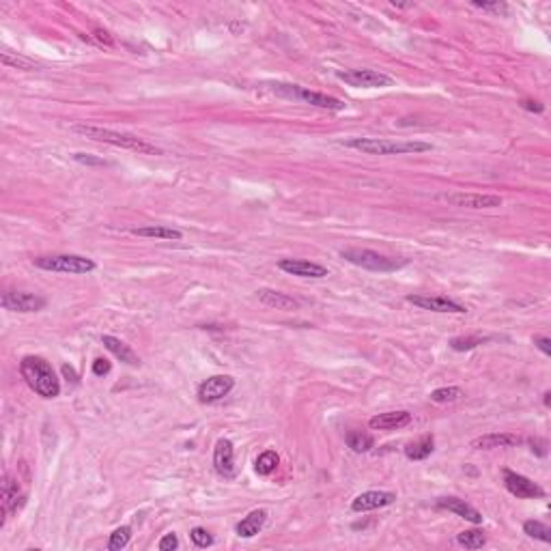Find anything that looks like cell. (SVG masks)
Returning <instances> with one entry per match:
<instances>
[{
    "instance_id": "obj_1",
    "label": "cell",
    "mask_w": 551,
    "mask_h": 551,
    "mask_svg": "<svg viewBox=\"0 0 551 551\" xmlns=\"http://www.w3.org/2000/svg\"><path fill=\"white\" fill-rule=\"evenodd\" d=\"M76 134L86 136L91 141L97 143H106L112 147H121V149H129V151H138V153H147V155H160L162 149H157L155 145L147 143L145 138H138L134 134H125V131H115L108 127H99V125H86V123H78L72 127Z\"/></svg>"
},
{
    "instance_id": "obj_2",
    "label": "cell",
    "mask_w": 551,
    "mask_h": 551,
    "mask_svg": "<svg viewBox=\"0 0 551 551\" xmlns=\"http://www.w3.org/2000/svg\"><path fill=\"white\" fill-rule=\"evenodd\" d=\"M20 372L24 377V382L28 384V388L32 392H37L44 398H56L60 394V382L54 372V368L50 366V362H46L39 356H26L20 362Z\"/></svg>"
},
{
    "instance_id": "obj_3",
    "label": "cell",
    "mask_w": 551,
    "mask_h": 551,
    "mask_svg": "<svg viewBox=\"0 0 551 551\" xmlns=\"http://www.w3.org/2000/svg\"><path fill=\"white\" fill-rule=\"evenodd\" d=\"M342 145L366 155H407L433 149L429 143L420 141H386V138H349V141H342Z\"/></svg>"
},
{
    "instance_id": "obj_4",
    "label": "cell",
    "mask_w": 551,
    "mask_h": 551,
    "mask_svg": "<svg viewBox=\"0 0 551 551\" xmlns=\"http://www.w3.org/2000/svg\"><path fill=\"white\" fill-rule=\"evenodd\" d=\"M34 267L56 271V273H91L97 269V263L93 259L80 257V254H52V257H37L32 261Z\"/></svg>"
},
{
    "instance_id": "obj_5",
    "label": "cell",
    "mask_w": 551,
    "mask_h": 551,
    "mask_svg": "<svg viewBox=\"0 0 551 551\" xmlns=\"http://www.w3.org/2000/svg\"><path fill=\"white\" fill-rule=\"evenodd\" d=\"M340 257L358 267L370 269V271H396L407 265L405 259H392L386 254H379L375 250H362V248H347L340 252Z\"/></svg>"
},
{
    "instance_id": "obj_6",
    "label": "cell",
    "mask_w": 551,
    "mask_h": 551,
    "mask_svg": "<svg viewBox=\"0 0 551 551\" xmlns=\"http://www.w3.org/2000/svg\"><path fill=\"white\" fill-rule=\"evenodd\" d=\"M271 91L283 95V97H289V99L306 101V103H310V106H317V108H323V110H334V112L344 110V103L340 99L323 95V93L308 91V89L297 86V84H271Z\"/></svg>"
},
{
    "instance_id": "obj_7",
    "label": "cell",
    "mask_w": 551,
    "mask_h": 551,
    "mask_svg": "<svg viewBox=\"0 0 551 551\" xmlns=\"http://www.w3.org/2000/svg\"><path fill=\"white\" fill-rule=\"evenodd\" d=\"M336 78L342 80L349 86L358 89H386L392 86L394 80L382 72H375V69H349V72H336Z\"/></svg>"
},
{
    "instance_id": "obj_8",
    "label": "cell",
    "mask_w": 551,
    "mask_h": 551,
    "mask_svg": "<svg viewBox=\"0 0 551 551\" xmlns=\"http://www.w3.org/2000/svg\"><path fill=\"white\" fill-rule=\"evenodd\" d=\"M504 485L508 489V493H512L514 498L521 500H536V498H545V489L538 487L536 482H532L530 478L517 474L512 469L504 472Z\"/></svg>"
},
{
    "instance_id": "obj_9",
    "label": "cell",
    "mask_w": 551,
    "mask_h": 551,
    "mask_svg": "<svg viewBox=\"0 0 551 551\" xmlns=\"http://www.w3.org/2000/svg\"><path fill=\"white\" fill-rule=\"evenodd\" d=\"M407 302L418 306L422 310H433V313H455V315H465L467 308L461 306L455 299L439 297V295H407Z\"/></svg>"
},
{
    "instance_id": "obj_10",
    "label": "cell",
    "mask_w": 551,
    "mask_h": 551,
    "mask_svg": "<svg viewBox=\"0 0 551 551\" xmlns=\"http://www.w3.org/2000/svg\"><path fill=\"white\" fill-rule=\"evenodd\" d=\"M235 388V379L228 375H214L207 382L200 384L198 388V398L200 403H216L220 398H224L231 390Z\"/></svg>"
},
{
    "instance_id": "obj_11",
    "label": "cell",
    "mask_w": 551,
    "mask_h": 551,
    "mask_svg": "<svg viewBox=\"0 0 551 551\" xmlns=\"http://www.w3.org/2000/svg\"><path fill=\"white\" fill-rule=\"evenodd\" d=\"M0 304H3L5 310H11V313H37V310L46 306V299L32 293L15 291V293H5L0 297Z\"/></svg>"
},
{
    "instance_id": "obj_12",
    "label": "cell",
    "mask_w": 551,
    "mask_h": 551,
    "mask_svg": "<svg viewBox=\"0 0 551 551\" xmlns=\"http://www.w3.org/2000/svg\"><path fill=\"white\" fill-rule=\"evenodd\" d=\"M446 200L450 205H455V207H467V209H495V207L502 205V198L493 196V194H465V192H459V194H448Z\"/></svg>"
},
{
    "instance_id": "obj_13",
    "label": "cell",
    "mask_w": 551,
    "mask_h": 551,
    "mask_svg": "<svg viewBox=\"0 0 551 551\" xmlns=\"http://www.w3.org/2000/svg\"><path fill=\"white\" fill-rule=\"evenodd\" d=\"M26 502V495L20 491V482L13 480L9 474H5L3 478V519H0V526H5L7 517L11 512H18Z\"/></svg>"
},
{
    "instance_id": "obj_14",
    "label": "cell",
    "mask_w": 551,
    "mask_h": 551,
    "mask_svg": "<svg viewBox=\"0 0 551 551\" xmlns=\"http://www.w3.org/2000/svg\"><path fill=\"white\" fill-rule=\"evenodd\" d=\"M214 467L220 476L233 480L237 476V467H235V450H233V441L231 439H220L216 443L214 450Z\"/></svg>"
},
{
    "instance_id": "obj_15",
    "label": "cell",
    "mask_w": 551,
    "mask_h": 551,
    "mask_svg": "<svg viewBox=\"0 0 551 551\" xmlns=\"http://www.w3.org/2000/svg\"><path fill=\"white\" fill-rule=\"evenodd\" d=\"M278 267L291 276H299V278H325L330 273L328 267L319 265V263H310V261H302V259H283L278 263Z\"/></svg>"
},
{
    "instance_id": "obj_16",
    "label": "cell",
    "mask_w": 551,
    "mask_h": 551,
    "mask_svg": "<svg viewBox=\"0 0 551 551\" xmlns=\"http://www.w3.org/2000/svg\"><path fill=\"white\" fill-rule=\"evenodd\" d=\"M394 500H396V495L392 491H364L351 502V508L356 512H366V510L390 506V504H394Z\"/></svg>"
},
{
    "instance_id": "obj_17",
    "label": "cell",
    "mask_w": 551,
    "mask_h": 551,
    "mask_svg": "<svg viewBox=\"0 0 551 551\" xmlns=\"http://www.w3.org/2000/svg\"><path fill=\"white\" fill-rule=\"evenodd\" d=\"M524 439L517 437L512 433H489V435H482V437H476L472 441V448L474 450H495V448H512V446H519Z\"/></svg>"
},
{
    "instance_id": "obj_18",
    "label": "cell",
    "mask_w": 551,
    "mask_h": 551,
    "mask_svg": "<svg viewBox=\"0 0 551 551\" xmlns=\"http://www.w3.org/2000/svg\"><path fill=\"white\" fill-rule=\"evenodd\" d=\"M409 422H411L409 411H386V413H379V416H372L368 420V427L375 431H394L407 427Z\"/></svg>"
},
{
    "instance_id": "obj_19",
    "label": "cell",
    "mask_w": 551,
    "mask_h": 551,
    "mask_svg": "<svg viewBox=\"0 0 551 551\" xmlns=\"http://www.w3.org/2000/svg\"><path fill=\"white\" fill-rule=\"evenodd\" d=\"M437 508H443V510H450L459 517H463V519L472 521V524H482V514L469 506L465 500H459V498H439L437 500Z\"/></svg>"
},
{
    "instance_id": "obj_20",
    "label": "cell",
    "mask_w": 551,
    "mask_h": 551,
    "mask_svg": "<svg viewBox=\"0 0 551 551\" xmlns=\"http://www.w3.org/2000/svg\"><path fill=\"white\" fill-rule=\"evenodd\" d=\"M101 342H103V347H106L117 360H121V362H125V364H129V366H138V364H141V358H138V356L129 349V344H125L121 338L106 334V336H101Z\"/></svg>"
},
{
    "instance_id": "obj_21",
    "label": "cell",
    "mask_w": 551,
    "mask_h": 551,
    "mask_svg": "<svg viewBox=\"0 0 551 551\" xmlns=\"http://www.w3.org/2000/svg\"><path fill=\"white\" fill-rule=\"evenodd\" d=\"M265 521H267V510H263V508L252 510V512L246 517V519H241V521L237 524L235 532H237V536H241V538H252V536H257V534L263 530Z\"/></svg>"
},
{
    "instance_id": "obj_22",
    "label": "cell",
    "mask_w": 551,
    "mask_h": 551,
    "mask_svg": "<svg viewBox=\"0 0 551 551\" xmlns=\"http://www.w3.org/2000/svg\"><path fill=\"white\" fill-rule=\"evenodd\" d=\"M257 297H259L265 306L276 308V310H295V308L299 306L291 295L280 293V291H273V289H259V291H257Z\"/></svg>"
},
{
    "instance_id": "obj_23",
    "label": "cell",
    "mask_w": 551,
    "mask_h": 551,
    "mask_svg": "<svg viewBox=\"0 0 551 551\" xmlns=\"http://www.w3.org/2000/svg\"><path fill=\"white\" fill-rule=\"evenodd\" d=\"M435 450V439L433 435H424L418 441H411L405 446V457L411 461H424L427 457H431V453Z\"/></svg>"
},
{
    "instance_id": "obj_24",
    "label": "cell",
    "mask_w": 551,
    "mask_h": 551,
    "mask_svg": "<svg viewBox=\"0 0 551 551\" xmlns=\"http://www.w3.org/2000/svg\"><path fill=\"white\" fill-rule=\"evenodd\" d=\"M131 233L134 235H138V237H151V239H175V241H179L183 235H181V231H177V228H172V226H141V228H131Z\"/></svg>"
},
{
    "instance_id": "obj_25",
    "label": "cell",
    "mask_w": 551,
    "mask_h": 551,
    "mask_svg": "<svg viewBox=\"0 0 551 551\" xmlns=\"http://www.w3.org/2000/svg\"><path fill=\"white\" fill-rule=\"evenodd\" d=\"M344 441H347V446L351 448L354 453H368L372 448V443H375L372 435L362 433V431H349L347 437H344Z\"/></svg>"
},
{
    "instance_id": "obj_26",
    "label": "cell",
    "mask_w": 551,
    "mask_h": 551,
    "mask_svg": "<svg viewBox=\"0 0 551 551\" xmlns=\"http://www.w3.org/2000/svg\"><path fill=\"white\" fill-rule=\"evenodd\" d=\"M457 543L465 549H480L487 545V534L482 530H465L457 534Z\"/></svg>"
},
{
    "instance_id": "obj_27",
    "label": "cell",
    "mask_w": 551,
    "mask_h": 551,
    "mask_svg": "<svg viewBox=\"0 0 551 551\" xmlns=\"http://www.w3.org/2000/svg\"><path fill=\"white\" fill-rule=\"evenodd\" d=\"M278 463H280V457H278V455H276L273 450H265L263 455H259V459H257V463H254V469H257V474H261V476H269V474L276 472Z\"/></svg>"
},
{
    "instance_id": "obj_28",
    "label": "cell",
    "mask_w": 551,
    "mask_h": 551,
    "mask_svg": "<svg viewBox=\"0 0 551 551\" xmlns=\"http://www.w3.org/2000/svg\"><path fill=\"white\" fill-rule=\"evenodd\" d=\"M524 532L530 538H536V540H543V543H551V530L543 521H534V519L526 521L524 524Z\"/></svg>"
},
{
    "instance_id": "obj_29",
    "label": "cell",
    "mask_w": 551,
    "mask_h": 551,
    "mask_svg": "<svg viewBox=\"0 0 551 551\" xmlns=\"http://www.w3.org/2000/svg\"><path fill=\"white\" fill-rule=\"evenodd\" d=\"M131 540V528L129 526H121L117 528L110 538H108V549L110 551H121L123 547H127V543Z\"/></svg>"
},
{
    "instance_id": "obj_30",
    "label": "cell",
    "mask_w": 551,
    "mask_h": 551,
    "mask_svg": "<svg viewBox=\"0 0 551 551\" xmlns=\"http://www.w3.org/2000/svg\"><path fill=\"white\" fill-rule=\"evenodd\" d=\"M463 396V390L457 386H448V388H437L431 392V401L435 403H455Z\"/></svg>"
},
{
    "instance_id": "obj_31",
    "label": "cell",
    "mask_w": 551,
    "mask_h": 551,
    "mask_svg": "<svg viewBox=\"0 0 551 551\" xmlns=\"http://www.w3.org/2000/svg\"><path fill=\"white\" fill-rule=\"evenodd\" d=\"M3 63L7 67H15V69H24V72H34L37 69V65H34L32 60L20 56V54H11L9 50H3Z\"/></svg>"
},
{
    "instance_id": "obj_32",
    "label": "cell",
    "mask_w": 551,
    "mask_h": 551,
    "mask_svg": "<svg viewBox=\"0 0 551 551\" xmlns=\"http://www.w3.org/2000/svg\"><path fill=\"white\" fill-rule=\"evenodd\" d=\"M487 338L485 336H457L450 340V347L455 351H469L474 347H478V344H482Z\"/></svg>"
},
{
    "instance_id": "obj_33",
    "label": "cell",
    "mask_w": 551,
    "mask_h": 551,
    "mask_svg": "<svg viewBox=\"0 0 551 551\" xmlns=\"http://www.w3.org/2000/svg\"><path fill=\"white\" fill-rule=\"evenodd\" d=\"M190 536H192V540H194L196 547H212V545H214V536L207 532L205 528H194V530L190 532Z\"/></svg>"
},
{
    "instance_id": "obj_34",
    "label": "cell",
    "mask_w": 551,
    "mask_h": 551,
    "mask_svg": "<svg viewBox=\"0 0 551 551\" xmlns=\"http://www.w3.org/2000/svg\"><path fill=\"white\" fill-rule=\"evenodd\" d=\"M177 547H179L177 534H166V536L157 543V549H160V551H172V549H177Z\"/></svg>"
},
{
    "instance_id": "obj_35",
    "label": "cell",
    "mask_w": 551,
    "mask_h": 551,
    "mask_svg": "<svg viewBox=\"0 0 551 551\" xmlns=\"http://www.w3.org/2000/svg\"><path fill=\"white\" fill-rule=\"evenodd\" d=\"M110 368H112V364H110L106 358H97V360L93 362V375H97V377L108 375V372H110Z\"/></svg>"
},
{
    "instance_id": "obj_36",
    "label": "cell",
    "mask_w": 551,
    "mask_h": 551,
    "mask_svg": "<svg viewBox=\"0 0 551 551\" xmlns=\"http://www.w3.org/2000/svg\"><path fill=\"white\" fill-rule=\"evenodd\" d=\"M474 7L478 9H487V11H495V13H506V5L504 3H480V0H476Z\"/></svg>"
},
{
    "instance_id": "obj_37",
    "label": "cell",
    "mask_w": 551,
    "mask_h": 551,
    "mask_svg": "<svg viewBox=\"0 0 551 551\" xmlns=\"http://www.w3.org/2000/svg\"><path fill=\"white\" fill-rule=\"evenodd\" d=\"M519 106H521L524 110H530V112H538V115H540V112L545 110V106H543V103H540V101H536V99H521V101H519Z\"/></svg>"
},
{
    "instance_id": "obj_38",
    "label": "cell",
    "mask_w": 551,
    "mask_h": 551,
    "mask_svg": "<svg viewBox=\"0 0 551 551\" xmlns=\"http://www.w3.org/2000/svg\"><path fill=\"white\" fill-rule=\"evenodd\" d=\"M74 157H76V162H80V164H89V166H106V162H103V160L93 157V155H89V153H76Z\"/></svg>"
},
{
    "instance_id": "obj_39",
    "label": "cell",
    "mask_w": 551,
    "mask_h": 551,
    "mask_svg": "<svg viewBox=\"0 0 551 551\" xmlns=\"http://www.w3.org/2000/svg\"><path fill=\"white\" fill-rule=\"evenodd\" d=\"M534 344L545 356H551V340L547 336H534Z\"/></svg>"
},
{
    "instance_id": "obj_40",
    "label": "cell",
    "mask_w": 551,
    "mask_h": 551,
    "mask_svg": "<svg viewBox=\"0 0 551 551\" xmlns=\"http://www.w3.org/2000/svg\"><path fill=\"white\" fill-rule=\"evenodd\" d=\"M95 37L101 41V44H106V46H112V39H110V34L106 32V30H101V28H97L95 30Z\"/></svg>"
},
{
    "instance_id": "obj_41",
    "label": "cell",
    "mask_w": 551,
    "mask_h": 551,
    "mask_svg": "<svg viewBox=\"0 0 551 551\" xmlns=\"http://www.w3.org/2000/svg\"><path fill=\"white\" fill-rule=\"evenodd\" d=\"M543 401H545V405L549 407V405H551V392H545V398H543Z\"/></svg>"
}]
</instances>
